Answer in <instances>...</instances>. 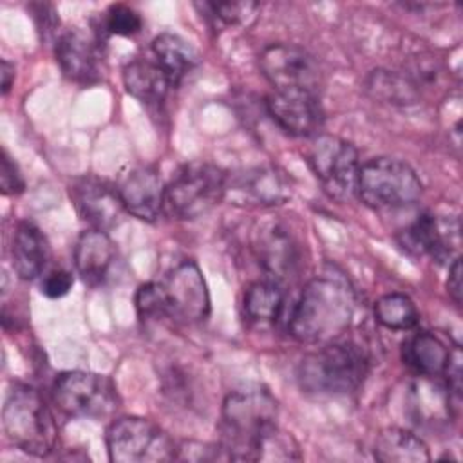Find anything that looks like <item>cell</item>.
Wrapping results in <instances>:
<instances>
[{
  "label": "cell",
  "instance_id": "6da1fadb",
  "mask_svg": "<svg viewBox=\"0 0 463 463\" xmlns=\"http://www.w3.org/2000/svg\"><path fill=\"white\" fill-rule=\"evenodd\" d=\"M354 317V293L345 279L326 273L300 291L288 320L289 333L302 344H327L349 329Z\"/></svg>",
  "mask_w": 463,
  "mask_h": 463
},
{
  "label": "cell",
  "instance_id": "7a4b0ae2",
  "mask_svg": "<svg viewBox=\"0 0 463 463\" xmlns=\"http://www.w3.org/2000/svg\"><path fill=\"white\" fill-rule=\"evenodd\" d=\"M279 403L264 387L230 392L221 412V449L226 459L251 461L259 439L277 427Z\"/></svg>",
  "mask_w": 463,
  "mask_h": 463
},
{
  "label": "cell",
  "instance_id": "3957f363",
  "mask_svg": "<svg viewBox=\"0 0 463 463\" xmlns=\"http://www.w3.org/2000/svg\"><path fill=\"white\" fill-rule=\"evenodd\" d=\"M369 371V354L358 342L336 338L309 354L297 367V380L304 392L315 396H340L356 391Z\"/></svg>",
  "mask_w": 463,
  "mask_h": 463
},
{
  "label": "cell",
  "instance_id": "277c9868",
  "mask_svg": "<svg viewBox=\"0 0 463 463\" xmlns=\"http://www.w3.org/2000/svg\"><path fill=\"white\" fill-rule=\"evenodd\" d=\"M2 423L7 438L27 454L43 458L56 447L54 416L42 394L31 385H13L2 409Z\"/></svg>",
  "mask_w": 463,
  "mask_h": 463
},
{
  "label": "cell",
  "instance_id": "5b68a950",
  "mask_svg": "<svg viewBox=\"0 0 463 463\" xmlns=\"http://www.w3.org/2000/svg\"><path fill=\"white\" fill-rule=\"evenodd\" d=\"M421 192L423 184L414 168L398 157L378 156L360 165L356 194L371 208H403L414 204Z\"/></svg>",
  "mask_w": 463,
  "mask_h": 463
},
{
  "label": "cell",
  "instance_id": "8992f818",
  "mask_svg": "<svg viewBox=\"0 0 463 463\" xmlns=\"http://www.w3.org/2000/svg\"><path fill=\"white\" fill-rule=\"evenodd\" d=\"M228 190L226 174L212 163L183 165L166 184L165 204L177 219H197L221 203Z\"/></svg>",
  "mask_w": 463,
  "mask_h": 463
},
{
  "label": "cell",
  "instance_id": "52a82bcc",
  "mask_svg": "<svg viewBox=\"0 0 463 463\" xmlns=\"http://www.w3.org/2000/svg\"><path fill=\"white\" fill-rule=\"evenodd\" d=\"M105 443L114 463H159L177 456L174 439L157 423L139 416L114 420L107 429Z\"/></svg>",
  "mask_w": 463,
  "mask_h": 463
},
{
  "label": "cell",
  "instance_id": "ba28073f",
  "mask_svg": "<svg viewBox=\"0 0 463 463\" xmlns=\"http://www.w3.org/2000/svg\"><path fill=\"white\" fill-rule=\"evenodd\" d=\"M307 163L335 201H349L356 194L360 159L356 146L333 134H318L307 146Z\"/></svg>",
  "mask_w": 463,
  "mask_h": 463
},
{
  "label": "cell",
  "instance_id": "9c48e42d",
  "mask_svg": "<svg viewBox=\"0 0 463 463\" xmlns=\"http://www.w3.org/2000/svg\"><path fill=\"white\" fill-rule=\"evenodd\" d=\"M58 409L74 418L101 420L118 409V392L112 382L89 371L61 373L52 385Z\"/></svg>",
  "mask_w": 463,
  "mask_h": 463
},
{
  "label": "cell",
  "instance_id": "30bf717a",
  "mask_svg": "<svg viewBox=\"0 0 463 463\" xmlns=\"http://www.w3.org/2000/svg\"><path fill=\"white\" fill-rule=\"evenodd\" d=\"M253 251L268 279L282 284L298 277L304 248L297 233L284 221H264L253 233Z\"/></svg>",
  "mask_w": 463,
  "mask_h": 463
},
{
  "label": "cell",
  "instance_id": "8fae6325",
  "mask_svg": "<svg viewBox=\"0 0 463 463\" xmlns=\"http://www.w3.org/2000/svg\"><path fill=\"white\" fill-rule=\"evenodd\" d=\"M259 67L275 90H318L320 69L315 56L295 43H271L259 54Z\"/></svg>",
  "mask_w": 463,
  "mask_h": 463
},
{
  "label": "cell",
  "instance_id": "7c38bea8",
  "mask_svg": "<svg viewBox=\"0 0 463 463\" xmlns=\"http://www.w3.org/2000/svg\"><path fill=\"white\" fill-rule=\"evenodd\" d=\"M71 199L80 217L101 232L116 228L127 212L118 188L94 175L78 177L71 184Z\"/></svg>",
  "mask_w": 463,
  "mask_h": 463
},
{
  "label": "cell",
  "instance_id": "4fadbf2b",
  "mask_svg": "<svg viewBox=\"0 0 463 463\" xmlns=\"http://www.w3.org/2000/svg\"><path fill=\"white\" fill-rule=\"evenodd\" d=\"M266 110L277 127L298 137L315 136L324 123V110L315 92L273 90L266 98Z\"/></svg>",
  "mask_w": 463,
  "mask_h": 463
},
{
  "label": "cell",
  "instance_id": "5bb4252c",
  "mask_svg": "<svg viewBox=\"0 0 463 463\" xmlns=\"http://www.w3.org/2000/svg\"><path fill=\"white\" fill-rule=\"evenodd\" d=\"M170 298V315L183 322H201L210 315V293L194 260L179 262L163 282Z\"/></svg>",
  "mask_w": 463,
  "mask_h": 463
},
{
  "label": "cell",
  "instance_id": "9a60e30c",
  "mask_svg": "<svg viewBox=\"0 0 463 463\" xmlns=\"http://www.w3.org/2000/svg\"><path fill=\"white\" fill-rule=\"evenodd\" d=\"M458 224L452 228L447 219L434 213H420L402 233V244L407 251L416 255H429L438 262L449 260L456 255L459 246ZM456 259V257H454Z\"/></svg>",
  "mask_w": 463,
  "mask_h": 463
},
{
  "label": "cell",
  "instance_id": "2e32d148",
  "mask_svg": "<svg viewBox=\"0 0 463 463\" xmlns=\"http://www.w3.org/2000/svg\"><path fill=\"white\" fill-rule=\"evenodd\" d=\"M118 192L128 213L141 221H154L165 204L166 184L157 170L137 166L123 177Z\"/></svg>",
  "mask_w": 463,
  "mask_h": 463
},
{
  "label": "cell",
  "instance_id": "e0dca14e",
  "mask_svg": "<svg viewBox=\"0 0 463 463\" xmlns=\"http://www.w3.org/2000/svg\"><path fill=\"white\" fill-rule=\"evenodd\" d=\"M61 72L76 83H92L99 76V49L96 42L80 29L65 31L54 45Z\"/></svg>",
  "mask_w": 463,
  "mask_h": 463
},
{
  "label": "cell",
  "instance_id": "ac0fdd59",
  "mask_svg": "<svg viewBox=\"0 0 463 463\" xmlns=\"http://www.w3.org/2000/svg\"><path fill=\"white\" fill-rule=\"evenodd\" d=\"M232 188L246 204L277 206L291 197V181L277 166H257L239 174Z\"/></svg>",
  "mask_w": 463,
  "mask_h": 463
},
{
  "label": "cell",
  "instance_id": "d6986e66",
  "mask_svg": "<svg viewBox=\"0 0 463 463\" xmlns=\"http://www.w3.org/2000/svg\"><path fill=\"white\" fill-rule=\"evenodd\" d=\"M116 260V248L107 232L87 230L74 246V266L78 275L89 286H99L110 273Z\"/></svg>",
  "mask_w": 463,
  "mask_h": 463
},
{
  "label": "cell",
  "instance_id": "ffe728a7",
  "mask_svg": "<svg viewBox=\"0 0 463 463\" xmlns=\"http://www.w3.org/2000/svg\"><path fill=\"white\" fill-rule=\"evenodd\" d=\"M49 259L51 246L43 232L34 222H18L11 241V260L16 275L33 280L43 273Z\"/></svg>",
  "mask_w": 463,
  "mask_h": 463
},
{
  "label": "cell",
  "instance_id": "44dd1931",
  "mask_svg": "<svg viewBox=\"0 0 463 463\" xmlns=\"http://www.w3.org/2000/svg\"><path fill=\"white\" fill-rule=\"evenodd\" d=\"M152 52L170 85H179L199 65L197 51L179 34L161 33L152 42Z\"/></svg>",
  "mask_w": 463,
  "mask_h": 463
},
{
  "label": "cell",
  "instance_id": "7402d4cb",
  "mask_svg": "<svg viewBox=\"0 0 463 463\" xmlns=\"http://www.w3.org/2000/svg\"><path fill=\"white\" fill-rule=\"evenodd\" d=\"M123 85L130 96L146 105L161 103L172 87L157 61L145 58L132 60L123 67Z\"/></svg>",
  "mask_w": 463,
  "mask_h": 463
},
{
  "label": "cell",
  "instance_id": "603a6c76",
  "mask_svg": "<svg viewBox=\"0 0 463 463\" xmlns=\"http://www.w3.org/2000/svg\"><path fill=\"white\" fill-rule=\"evenodd\" d=\"M450 354V347L434 333L420 331L411 336L402 349L403 362L423 378L443 374Z\"/></svg>",
  "mask_w": 463,
  "mask_h": 463
},
{
  "label": "cell",
  "instance_id": "cb8c5ba5",
  "mask_svg": "<svg viewBox=\"0 0 463 463\" xmlns=\"http://www.w3.org/2000/svg\"><path fill=\"white\" fill-rule=\"evenodd\" d=\"M374 458L382 463H425L430 461L429 447L414 432L400 427L383 429L374 441Z\"/></svg>",
  "mask_w": 463,
  "mask_h": 463
},
{
  "label": "cell",
  "instance_id": "d4e9b609",
  "mask_svg": "<svg viewBox=\"0 0 463 463\" xmlns=\"http://www.w3.org/2000/svg\"><path fill=\"white\" fill-rule=\"evenodd\" d=\"M242 307H244V315L259 326H269L277 322L284 307L282 284L271 279H264L250 284L248 289L244 291Z\"/></svg>",
  "mask_w": 463,
  "mask_h": 463
},
{
  "label": "cell",
  "instance_id": "484cf974",
  "mask_svg": "<svg viewBox=\"0 0 463 463\" xmlns=\"http://www.w3.org/2000/svg\"><path fill=\"white\" fill-rule=\"evenodd\" d=\"M364 85L371 98L391 105H412L421 96V90L407 76V72L378 69L369 72Z\"/></svg>",
  "mask_w": 463,
  "mask_h": 463
},
{
  "label": "cell",
  "instance_id": "4316f807",
  "mask_svg": "<svg viewBox=\"0 0 463 463\" xmlns=\"http://www.w3.org/2000/svg\"><path fill=\"white\" fill-rule=\"evenodd\" d=\"M376 320L392 331H407L420 322L416 304L405 293H387L374 304Z\"/></svg>",
  "mask_w": 463,
  "mask_h": 463
},
{
  "label": "cell",
  "instance_id": "83f0119b",
  "mask_svg": "<svg viewBox=\"0 0 463 463\" xmlns=\"http://www.w3.org/2000/svg\"><path fill=\"white\" fill-rule=\"evenodd\" d=\"M298 443L279 427L264 434L253 449L251 461H295L300 459Z\"/></svg>",
  "mask_w": 463,
  "mask_h": 463
},
{
  "label": "cell",
  "instance_id": "f1b7e54d",
  "mask_svg": "<svg viewBox=\"0 0 463 463\" xmlns=\"http://www.w3.org/2000/svg\"><path fill=\"white\" fill-rule=\"evenodd\" d=\"M137 317L143 322L161 320L170 315V298L163 282H145L134 297Z\"/></svg>",
  "mask_w": 463,
  "mask_h": 463
},
{
  "label": "cell",
  "instance_id": "f546056e",
  "mask_svg": "<svg viewBox=\"0 0 463 463\" xmlns=\"http://www.w3.org/2000/svg\"><path fill=\"white\" fill-rule=\"evenodd\" d=\"M141 25L139 13L125 4H112L103 14V27L110 34L134 36L141 31Z\"/></svg>",
  "mask_w": 463,
  "mask_h": 463
},
{
  "label": "cell",
  "instance_id": "4dcf8cb0",
  "mask_svg": "<svg viewBox=\"0 0 463 463\" xmlns=\"http://www.w3.org/2000/svg\"><path fill=\"white\" fill-rule=\"evenodd\" d=\"M197 7L215 22L219 20L226 25H237L246 22L259 5L255 2H206L201 5L197 4Z\"/></svg>",
  "mask_w": 463,
  "mask_h": 463
},
{
  "label": "cell",
  "instance_id": "1f68e13d",
  "mask_svg": "<svg viewBox=\"0 0 463 463\" xmlns=\"http://www.w3.org/2000/svg\"><path fill=\"white\" fill-rule=\"evenodd\" d=\"M0 179H2V192L5 195H16L20 192H24L25 188V181L24 175L20 174L18 165L11 159V156L2 150V168H0Z\"/></svg>",
  "mask_w": 463,
  "mask_h": 463
},
{
  "label": "cell",
  "instance_id": "d6a6232c",
  "mask_svg": "<svg viewBox=\"0 0 463 463\" xmlns=\"http://www.w3.org/2000/svg\"><path fill=\"white\" fill-rule=\"evenodd\" d=\"M72 284V273L67 269H52L42 280V293L49 298H61L71 291Z\"/></svg>",
  "mask_w": 463,
  "mask_h": 463
},
{
  "label": "cell",
  "instance_id": "836d02e7",
  "mask_svg": "<svg viewBox=\"0 0 463 463\" xmlns=\"http://www.w3.org/2000/svg\"><path fill=\"white\" fill-rule=\"evenodd\" d=\"M461 349L459 345L450 347V354L447 360V365L443 369V376L447 380V391L449 394L456 396L459 400L461 396Z\"/></svg>",
  "mask_w": 463,
  "mask_h": 463
},
{
  "label": "cell",
  "instance_id": "e575fe53",
  "mask_svg": "<svg viewBox=\"0 0 463 463\" xmlns=\"http://www.w3.org/2000/svg\"><path fill=\"white\" fill-rule=\"evenodd\" d=\"M31 11H33V16L38 24V31L43 33L45 38L56 31V25H58L60 20L56 16V11H54L52 5H49V4H33Z\"/></svg>",
  "mask_w": 463,
  "mask_h": 463
},
{
  "label": "cell",
  "instance_id": "d590c367",
  "mask_svg": "<svg viewBox=\"0 0 463 463\" xmlns=\"http://www.w3.org/2000/svg\"><path fill=\"white\" fill-rule=\"evenodd\" d=\"M447 291L456 306H461V259L456 257L452 260V266L449 268V279H447Z\"/></svg>",
  "mask_w": 463,
  "mask_h": 463
},
{
  "label": "cell",
  "instance_id": "8d00e7d4",
  "mask_svg": "<svg viewBox=\"0 0 463 463\" xmlns=\"http://www.w3.org/2000/svg\"><path fill=\"white\" fill-rule=\"evenodd\" d=\"M2 94H7L14 78V65L7 60H2Z\"/></svg>",
  "mask_w": 463,
  "mask_h": 463
}]
</instances>
